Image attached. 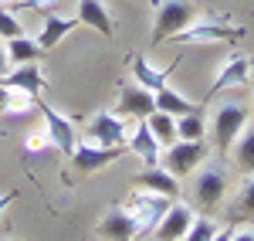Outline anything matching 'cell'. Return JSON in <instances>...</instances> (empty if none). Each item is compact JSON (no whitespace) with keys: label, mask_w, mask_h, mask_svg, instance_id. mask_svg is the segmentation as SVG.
Masks as SVG:
<instances>
[{"label":"cell","mask_w":254,"mask_h":241,"mask_svg":"<svg viewBox=\"0 0 254 241\" xmlns=\"http://www.w3.org/2000/svg\"><path fill=\"white\" fill-rule=\"evenodd\" d=\"M241 38H244L241 24H231L224 17H200L190 20L183 31H176L170 41H176V44H210V41H241Z\"/></svg>","instance_id":"1"},{"label":"cell","mask_w":254,"mask_h":241,"mask_svg":"<svg viewBox=\"0 0 254 241\" xmlns=\"http://www.w3.org/2000/svg\"><path fill=\"white\" fill-rule=\"evenodd\" d=\"M190 20H196V3L193 0H156V14H153V44L170 41L176 31H183Z\"/></svg>","instance_id":"2"},{"label":"cell","mask_w":254,"mask_h":241,"mask_svg":"<svg viewBox=\"0 0 254 241\" xmlns=\"http://www.w3.org/2000/svg\"><path fill=\"white\" fill-rule=\"evenodd\" d=\"M210 157V146L207 140H176L173 146H166V157H163V166L173 173L176 180H183L187 173H193L200 163Z\"/></svg>","instance_id":"3"},{"label":"cell","mask_w":254,"mask_h":241,"mask_svg":"<svg viewBox=\"0 0 254 241\" xmlns=\"http://www.w3.org/2000/svg\"><path fill=\"white\" fill-rule=\"evenodd\" d=\"M227 180H231V173L220 166V163H207V166H200L193 177V201L203 207V211H214L217 204L224 201V194H227Z\"/></svg>","instance_id":"4"},{"label":"cell","mask_w":254,"mask_h":241,"mask_svg":"<svg viewBox=\"0 0 254 241\" xmlns=\"http://www.w3.org/2000/svg\"><path fill=\"white\" fill-rule=\"evenodd\" d=\"M85 129H88V143H95V146H126L129 143V122L119 119L112 109L88 116Z\"/></svg>","instance_id":"5"},{"label":"cell","mask_w":254,"mask_h":241,"mask_svg":"<svg viewBox=\"0 0 254 241\" xmlns=\"http://www.w3.org/2000/svg\"><path fill=\"white\" fill-rule=\"evenodd\" d=\"M116 112L119 119L126 122H136V119H149L153 112H156V99H153V92L149 88H142L139 81H129V85H122L119 88V102H116Z\"/></svg>","instance_id":"6"},{"label":"cell","mask_w":254,"mask_h":241,"mask_svg":"<svg viewBox=\"0 0 254 241\" xmlns=\"http://www.w3.org/2000/svg\"><path fill=\"white\" fill-rule=\"evenodd\" d=\"M38 112L44 116V129H48V140H51V146L58 150V153H64V157H71L75 153V146H78V129H75V122L64 119L55 105H48V102H38Z\"/></svg>","instance_id":"7"},{"label":"cell","mask_w":254,"mask_h":241,"mask_svg":"<svg viewBox=\"0 0 254 241\" xmlns=\"http://www.w3.org/2000/svg\"><path fill=\"white\" fill-rule=\"evenodd\" d=\"M122 153H126V146H95V143H88V140H78L75 153H71V166H75L78 177H88V173H95L102 166L116 163Z\"/></svg>","instance_id":"8"},{"label":"cell","mask_w":254,"mask_h":241,"mask_svg":"<svg viewBox=\"0 0 254 241\" xmlns=\"http://www.w3.org/2000/svg\"><path fill=\"white\" fill-rule=\"evenodd\" d=\"M173 204V197H163V194H153V190H146V194H136V197H129V201L122 204L139 224V235H146V231H153L159 224V218L166 214V207Z\"/></svg>","instance_id":"9"},{"label":"cell","mask_w":254,"mask_h":241,"mask_svg":"<svg viewBox=\"0 0 254 241\" xmlns=\"http://www.w3.org/2000/svg\"><path fill=\"white\" fill-rule=\"evenodd\" d=\"M248 126V109L244 105H237V102H227V105H220L214 116V143L220 153H227L234 140L241 136V129Z\"/></svg>","instance_id":"10"},{"label":"cell","mask_w":254,"mask_h":241,"mask_svg":"<svg viewBox=\"0 0 254 241\" xmlns=\"http://www.w3.org/2000/svg\"><path fill=\"white\" fill-rule=\"evenodd\" d=\"M98 238L102 241H136L139 224L122 204H112V207L102 214V221H98Z\"/></svg>","instance_id":"11"},{"label":"cell","mask_w":254,"mask_h":241,"mask_svg":"<svg viewBox=\"0 0 254 241\" xmlns=\"http://www.w3.org/2000/svg\"><path fill=\"white\" fill-rule=\"evenodd\" d=\"M190 224H193V207L173 201L170 207H166V214L159 218V224H156V238L159 241H180L187 231H190Z\"/></svg>","instance_id":"12"},{"label":"cell","mask_w":254,"mask_h":241,"mask_svg":"<svg viewBox=\"0 0 254 241\" xmlns=\"http://www.w3.org/2000/svg\"><path fill=\"white\" fill-rule=\"evenodd\" d=\"M3 85H10V88H20V92H27V95H38L41 88L48 85L44 79V72H41L38 61H27V65H10L3 75H0Z\"/></svg>","instance_id":"13"},{"label":"cell","mask_w":254,"mask_h":241,"mask_svg":"<svg viewBox=\"0 0 254 241\" xmlns=\"http://www.w3.org/2000/svg\"><path fill=\"white\" fill-rule=\"evenodd\" d=\"M75 17H78V24L98 31L102 38H112V31H116V20H112V10H109L105 0H78V14Z\"/></svg>","instance_id":"14"},{"label":"cell","mask_w":254,"mask_h":241,"mask_svg":"<svg viewBox=\"0 0 254 241\" xmlns=\"http://www.w3.org/2000/svg\"><path fill=\"white\" fill-rule=\"evenodd\" d=\"M248 79H251V58H244V55H227L224 65H220V72H217V79H214L210 95H214V92H224V88L248 85Z\"/></svg>","instance_id":"15"},{"label":"cell","mask_w":254,"mask_h":241,"mask_svg":"<svg viewBox=\"0 0 254 241\" xmlns=\"http://www.w3.org/2000/svg\"><path fill=\"white\" fill-rule=\"evenodd\" d=\"M129 150H132L146 166H156L159 163V150H163V146H159V140L153 136V129H149L146 119H136V129L129 133Z\"/></svg>","instance_id":"16"},{"label":"cell","mask_w":254,"mask_h":241,"mask_svg":"<svg viewBox=\"0 0 254 241\" xmlns=\"http://www.w3.org/2000/svg\"><path fill=\"white\" fill-rule=\"evenodd\" d=\"M136 187H142V190H153V194H163V197H173L180 194V180H176L173 173L166 170V166H149V170H142V173H136Z\"/></svg>","instance_id":"17"},{"label":"cell","mask_w":254,"mask_h":241,"mask_svg":"<svg viewBox=\"0 0 254 241\" xmlns=\"http://www.w3.org/2000/svg\"><path fill=\"white\" fill-rule=\"evenodd\" d=\"M176 65H180V61H173L170 68H156V65H149V61L142 58V55H132V81H139V85L149 88V92H159Z\"/></svg>","instance_id":"18"},{"label":"cell","mask_w":254,"mask_h":241,"mask_svg":"<svg viewBox=\"0 0 254 241\" xmlns=\"http://www.w3.org/2000/svg\"><path fill=\"white\" fill-rule=\"evenodd\" d=\"M38 102H41L38 95H27V92L0 81V116H27L38 109Z\"/></svg>","instance_id":"19"},{"label":"cell","mask_w":254,"mask_h":241,"mask_svg":"<svg viewBox=\"0 0 254 241\" xmlns=\"http://www.w3.org/2000/svg\"><path fill=\"white\" fill-rule=\"evenodd\" d=\"M75 24H78V17H58V14H48L34 41L41 44V51H51L64 34H71V31H75Z\"/></svg>","instance_id":"20"},{"label":"cell","mask_w":254,"mask_h":241,"mask_svg":"<svg viewBox=\"0 0 254 241\" xmlns=\"http://www.w3.org/2000/svg\"><path fill=\"white\" fill-rule=\"evenodd\" d=\"M153 99H156V109L159 112H170V116H187V112H200L190 99H183L176 88H170V85H163L159 92H153Z\"/></svg>","instance_id":"21"},{"label":"cell","mask_w":254,"mask_h":241,"mask_svg":"<svg viewBox=\"0 0 254 241\" xmlns=\"http://www.w3.org/2000/svg\"><path fill=\"white\" fill-rule=\"evenodd\" d=\"M3 51H7V61H10V65H27V61H38L41 58V44H38V41H31L27 34L10 38L7 44H3Z\"/></svg>","instance_id":"22"},{"label":"cell","mask_w":254,"mask_h":241,"mask_svg":"<svg viewBox=\"0 0 254 241\" xmlns=\"http://www.w3.org/2000/svg\"><path fill=\"white\" fill-rule=\"evenodd\" d=\"M234 150V160L237 166L244 170V173H254V119H248V126L241 129V136H237V146Z\"/></svg>","instance_id":"23"},{"label":"cell","mask_w":254,"mask_h":241,"mask_svg":"<svg viewBox=\"0 0 254 241\" xmlns=\"http://www.w3.org/2000/svg\"><path fill=\"white\" fill-rule=\"evenodd\" d=\"M146 122H149L153 136L159 140V146H173V143L180 140V136H176V116H170V112H159V109H156Z\"/></svg>","instance_id":"24"},{"label":"cell","mask_w":254,"mask_h":241,"mask_svg":"<svg viewBox=\"0 0 254 241\" xmlns=\"http://www.w3.org/2000/svg\"><path fill=\"white\" fill-rule=\"evenodd\" d=\"M176 136L180 140H203L207 136V126H203V116L200 112H187L176 119Z\"/></svg>","instance_id":"25"},{"label":"cell","mask_w":254,"mask_h":241,"mask_svg":"<svg viewBox=\"0 0 254 241\" xmlns=\"http://www.w3.org/2000/svg\"><path fill=\"white\" fill-rule=\"evenodd\" d=\"M231 218H254V173L241 187V197H237V207L231 211Z\"/></svg>","instance_id":"26"},{"label":"cell","mask_w":254,"mask_h":241,"mask_svg":"<svg viewBox=\"0 0 254 241\" xmlns=\"http://www.w3.org/2000/svg\"><path fill=\"white\" fill-rule=\"evenodd\" d=\"M214 235H217V224L210 221V218H200V221L193 218V224H190V231L183 235V241H210Z\"/></svg>","instance_id":"27"},{"label":"cell","mask_w":254,"mask_h":241,"mask_svg":"<svg viewBox=\"0 0 254 241\" xmlns=\"http://www.w3.org/2000/svg\"><path fill=\"white\" fill-rule=\"evenodd\" d=\"M24 34V24L17 20V14L3 10L0 7V41H10V38H20Z\"/></svg>","instance_id":"28"},{"label":"cell","mask_w":254,"mask_h":241,"mask_svg":"<svg viewBox=\"0 0 254 241\" xmlns=\"http://www.w3.org/2000/svg\"><path fill=\"white\" fill-rule=\"evenodd\" d=\"M48 146H51V140H48V129L31 133V136H27V143H24V150H27V153H41V150H48Z\"/></svg>","instance_id":"29"},{"label":"cell","mask_w":254,"mask_h":241,"mask_svg":"<svg viewBox=\"0 0 254 241\" xmlns=\"http://www.w3.org/2000/svg\"><path fill=\"white\" fill-rule=\"evenodd\" d=\"M58 0H24V3H17V7H24V10H44V7H55Z\"/></svg>","instance_id":"30"},{"label":"cell","mask_w":254,"mask_h":241,"mask_svg":"<svg viewBox=\"0 0 254 241\" xmlns=\"http://www.w3.org/2000/svg\"><path fill=\"white\" fill-rule=\"evenodd\" d=\"M17 201V190H7V194H0V221H3V211L10 207V204Z\"/></svg>","instance_id":"31"},{"label":"cell","mask_w":254,"mask_h":241,"mask_svg":"<svg viewBox=\"0 0 254 241\" xmlns=\"http://www.w3.org/2000/svg\"><path fill=\"white\" fill-rule=\"evenodd\" d=\"M231 238H234V231H231V228H217V235L210 241H231Z\"/></svg>","instance_id":"32"},{"label":"cell","mask_w":254,"mask_h":241,"mask_svg":"<svg viewBox=\"0 0 254 241\" xmlns=\"http://www.w3.org/2000/svg\"><path fill=\"white\" fill-rule=\"evenodd\" d=\"M7 65H10V61H7V51H3V44H0V75L7 72Z\"/></svg>","instance_id":"33"},{"label":"cell","mask_w":254,"mask_h":241,"mask_svg":"<svg viewBox=\"0 0 254 241\" xmlns=\"http://www.w3.org/2000/svg\"><path fill=\"white\" fill-rule=\"evenodd\" d=\"M231 241H254V231H241V235H234Z\"/></svg>","instance_id":"34"},{"label":"cell","mask_w":254,"mask_h":241,"mask_svg":"<svg viewBox=\"0 0 254 241\" xmlns=\"http://www.w3.org/2000/svg\"><path fill=\"white\" fill-rule=\"evenodd\" d=\"M0 3H10V0H0Z\"/></svg>","instance_id":"35"}]
</instances>
